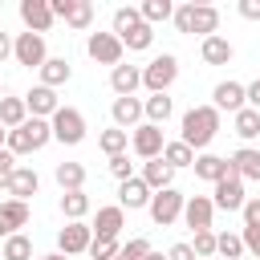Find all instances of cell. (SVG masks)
I'll return each instance as SVG.
<instances>
[{
  "instance_id": "cell-1",
  "label": "cell",
  "mask_w": 260,
  "mask_h": 260,
  "mask_svg": "<svg viewBox=\"0 0 260 260\" xmlns=\"http://www.w3.org/2000/svg\"><path fill=\"white\" fill-rule=\"evenodd\" d=\"M215 134H219V110H215V106H191V110L183 114V138H179L183 146L207 150Z\"/></svg>"
},
{
  "instance_id": "cell-2",
  "label": "cell",
  "mask_w": 260,
  "mask_h": 260,
  "mask_svg": "<svg viewBox=\"0 0 260 260\" xmlns=\"http://www.w3.org/2000/svg\"><path fill=\"white\" fill-rule=\"evenodd\" d=\"M114 37H118L122 49H130V53H142V49L154 45V28L138 16V8H118V12H114Z\"/></svg>"
},
{
  "instance_id": "cell-3",
  "label": "cell",
  "mask_w": 260,
  "mask_h": 260,
  "mask_svg": "<svg viewBox=\"0 0 260 260\" xmlns=\"http://www.w3.org/2000/svg\"><path fill=\"white\" fill-rule=\"evenodd\" d=\"M175 28L179 32H199V37H215V28H219V8H211V4H179L175 8Z\"/></svg>"
},
{
  "instance_id": "cell-4",
  "label": "cell",
  "mask_w": 260,
  "mask_h": 260,
  "mask_svg": "<svg viewBox=\"0 0 260 260\" xmlns=\"http://www.w3.org/2000/svg\"><path fill=\"white\" fill-rule=\"evenodd\" d=\"M175 77H179V57H175V53H158V57L142 69V85H146L150 93H167V89L175 85Z\"/></svg>"
},
{
  "instance_id": "cell-5",
  "label": "cell",
  "mask_w": 260,
  "mask_h": 260,
  "mask_svg": "<svg viewBox=\"0 0 260 260\" xmlns=\"http://www.w3.org/2000/svg\"><path fill=\"white\" fill-rule=\"evenodd\" d=\"M49 130H53V138H57V142H65V146H77V142L85 138V118H81V110H73V106H61V110L49 118Z\"/></svg>"
},
{
  "instance_id": "cell-6",
  "label": "cell",
  "mask_w": 260,
  "mask_h": 260,
  "mask_svg": "<svg viewBox=\"0 0 260 260\" xmlns=\"http://www.w3.org/2000/svg\"><path fill=\"white\" fill-rule=\"evenodd\" d=\"M183 203H187V195H179L175 187H167V191H154V195H150V207H146V211H150V219H154L158 228H171V223L183 215Z\"/></svg>"
},
{
  "instance_id": "cell-7",
  "label": "cell",
  "mask_w": 260,
  "mask_h": 260,
  "mask_svg": "<svg viewBox=\"0 0 260 260\" xmlns=\"http://www.w3.org/2000/svg\"><path fill=\"white\" fill-rule=\"evenodd\" d=\"M49 8H53V20H65L77 32H85L93 24V4L89 0H49Z\"/></svg>"
},
{
  "instance_id": "cell-8",
  "label": "cell",
  "mask_w": 260,
  "mask_h": 260,
  "mask_svg": "<svg viewBox=\"0 0 260 260\" xmlns=\"http://www.w3.org/2000/svg\"><path fill=\"white\" fill-rule=\"evenodd\" d=\"M12 57H16V65H24V69H41V65L49 61L45 37H37V32H20V37L12 41Z\"/></svg>"
},
{
  "instance_id": "cell-9",
  "label": "cell",
  "mask_w": 260,
  "mask_h": 260,
  "mask_svg": "<svg viewBox=\"0 0 260 260\" xmlns=\"http://www.w3.org/2000/svg\"><path fill=\"white\" fill-rule=\"evenodd\" d=\"M211 187H215V191H211V203H215L219 211H240L244 199H248V195H244V179H240L236 171H228V175H223L219 183H211Z\"/></svg>"
},
{
  "instance_id": "cell-10",
  "label": "cell",
  "mask_w": 260,
  "mask_h": 260,
  "mask_svg": "<svg viewBox=\"0 0 260 260\" xmlns=\"http://www.w3.org/2000/svg\"><path fill=\"white\" fill-rule=\"evenodd\" d=\"M130 146H134V154H138V158H146V162H150V158H158V154H162V146H167V142H162V126L138 122V126L130 130Z\"/></svg>"
},
{
  "instance_id": "cell-11",
  "label": "cell",
  "mask_w": 260,
  "mask_h": 260,
  "mask_svg": "<svg viewBox=\"0 0 260 260\" xmlns=\"http://www.w3.org/2000/svg\"><path fill=\"white\" fill-rule=\"evenodd\" d=\"M89 240H93L89 223L85 219H73V223H65L57 232V252L61 256H81V252H89Z\"/></svg>"
},
{
  "instance_id": "cell-12",
  "label": "cell",
  "mask_w": 260,
  "mask_h": 260,
  "mask_svg": "<svg viewBox=\"0 0 260 260\" xmlns=\"http://www.w3.org/2000/svg\"><path fill=\"white\" fill-rule=\"evenodd\" d=\"M85 53L98 61V65H122V41L114 37V32H89V41H85Z\"/></svg>"
},
{
  "instance_id": "cell-13",
  "label": "cell",
  "mask_w": 260,
  "mask_h": 260,
  "mask_svg": "<svg viewBox=\"0 0 260 260\" xmlns=\"http://www.w3.org/2000/svg\"><path fill=\"white\" fill-rule=\"evenodd\" d=\"M211 219H215L211 195H191V199L183 203V223H187L191 232H211Z\"/></svg>"
},
{
  "instance_id": "cell-14",
  "label": "cell",
  "mask_w": 260,
  "mask_h": 260,
  "mask_svg": "<svg viewBox=\"0 0 260 260\" xmlns=\"http://www.w3.org/2000/svg\"><path fill=\"white\" fill-rule=\"evenodd\" d=\"M20 20H24L28 32L45 37V32L53 28V8H49V0H20Z\"/></svg>"
},
{
  "instance_id": "cell-15",
  "label": "cell",
  "mask_w": 260,
  "mask_h": 260,
  "mask_svg": "<svg viewBox=\"0 0 260 260\" xmlns=\"http://www.w3.org/2000/svg\"><path fill=\"white\" fill-rule=\"evenodd\" d=\"M12 199H20V203H28L37 191H41V175L32 171V167H24V162H16V171H12V179H8V187H4Z\"/></svg>"
},
{
  "instance_id": "cell-16",
  "label": "cell",
  "mask_w": 260,
  "mask_h": 260,
  "mask_svg": "<svg viewBox=\"0 0 260 260\" xmlns=\"http://www.w3.org/2000/svg\"><path fill=\"white\" fill-rule=\"evenodd\" d=\"M24 106H28V114L32 118H53L57 110H61V102H57V89H49V85H32L28 93H24Z\"/></svg>"
},
{
  "instance_id": "cell-17",
  "label": "cell",
  "mask_w": 260,
  "mask_h": 260,
  "mask_svg": "<svg viewBox=\"0 0 260 260\" xmlns=\"http://www.w3.org/2000/svg\"><path fill=\"white\" fill-rule=\"evenodd\" d=\"M122 223H126V211L114 203V207H98V215H93V223H89V232L98 236V240H118V232H122Z\"/></svg>"
},
{
  "instance_id": "cell-18",
  "label": "cell",
  "mask_w": 260,
  "mask_h": 260,
  "mask_svg": "<svg viewBox=\"0 0 260 260\" xmlns=\"http://www.w3.org/2000/svg\"><path fill=\"white\" fill-rule=\"evenodd\" d=\"M211 106L215 110H228V114H240L248 102H244V85L240 81H219L215 89H211Z\"/></svg>"
},
{
  "instance_id": "cell-19",
  "label": "cell",
  "mask_w": 260,
  "mask_h": 260,
  "mask_svg": "<svg viewBox=\"0 0 260 260\" xmlns=\"http://www.w3.org/2000/svg\"><path fill=\"white\" fill-rule=\"evenodd\" d=\"M150 195H154V191H150V187H146V183L134 175V179H126V183L118 187V207H122V211H126V207H130V211L150 207Z\"/></svg>"
},
{
  "instance_id": "cell-20",
  "label": "cell",
  "mask_w": 260,
  "mask_h": 260,
  "mask_svg": "<svg viewBox=\"0 0 260 260\" xmlns=\"http://www.w3.org/2000/svg\"><path fill=\"white\" fill-rule=\"evenodd\" d=\"M142 85V69L138 65H114L110 69V89L118 98H134V89Z\"/></svg>"
},
{
  "instance_id": "cell-21",
  "label": "cell",
  "mask_w": 260,
  "mask_h": 260,
  "mask_svg": "<svg viewBox=\"0 0 260 260\" xmlns=\"http://www.w3.org/2000/svg\"><path fill=\"white\" fill-rule=\"evenodd\" d=\"M199 57L207 61V65H228L232 57H236V49H232V41L228 37H203V45H199Z\"/></svg>"
},
{
  "instance_id": "cell-22",
  "label": "cell",
  "mask_w": 260,
  "mask_h": 260,
  "mask_svg": "<svg viewBox=\"0 0 260 260\" xmlns=\"http://www.w3.org/2000/svg\"><path fill=\"white\" fill-rule=\"evenodd\" d=\"M195 179H203V183H219L228 171H232V162L228 158H219V154H195Z\"/></svg>"
},
{
  "instance_id": "cell-23",
  "label": "cell",
  "mask_w": 260,
  "mask_h": 260,
  "mask_svg": "<svg viewBox=\"0 0 260 260\" xmlns=\"http://www.w3.org/2000/svg\"><path fill=\"white\" fill-rule=\"evenodd\" d=\"M228 162H232V171H236L240 179L260 183V150H256V146H240V150H236Z\"/></svg>"
},
{
  "instance_id": "cell-24",
  "label": "cell",
  "mask_w": 260,
  "mask_h": 260,
  "mask_svg": "<svg viewBox=\"0 0 260 260\" xmlns=\"http://www.w3.org/2000/svg\"><path fill=\"white\" fill-rule=\"evenodd\" d=\"M138 118H142V102L138 98H114V126L118 130H134L138 126Z\"/></svg>"
},
{
  "instance_id": "cell-25",
  "label": "cell",
  "mask_w": 260,
  "mask_h": 260,
  "mask_svg": "<svg viewBox=\"0 0 260 260\" xmlns=\"http://www.w3.org/2000/svg\"><path fill=\"white\" fill-rule=\"evenodd\" d=\"M37 73H41V85L57 89V85H65V81L73 77V65H69L65 57H49V61H45V65H41Z\"/></svg>"
},
{
  "instance_id": "cell-26",
  "label": "cell",
  "mask_w": 260,
  "mask_h": 260,
  "mask_svg": "<svg viewBox=\"0 0 260 260\" xmlns=\"http://www.w3.org/2000/svg\"><path fill=\"white\" fill-rule=\"evenodd\" d=\"M150 191H167L171 187V179H175V171L162 162V158H150V162H142V175H138Z\"/></svg>"
},
{
  "instance_id": "cell-27",
  "label": "cell",
  "mask_w": 260,
  "mask_h": 260,
  "mask_svg": "<svg viewBox=\"0 0 260 260\" xmlns=\"http://www.w3.org/2000/svg\"><path fill=\"white\" fill-rule=\"evenodd\" d=\"M24 122H28L24 98H0V126H4V130H16V126H24Z\"/></svg>"
},
{
  "instance_id": "cell-28",
  "label": "cell",
  "mask_w": 260,
  "mask_h": 260,
  "mask_svg": "<svg viewBox=\"0 0 260 260\" xmlns=\"http://www.w3.org/2000/svg\"><path fill=\"white\" fill-rule=\"evenodd\" d=\"M53 179L61 183V191H85V167L81 162H57Z\"/></svg>"
},
{
  "instance_id": "cell-29",
  "label": "cell",
  "mask_w": 260,
  "mask_h": 260,
  "mask_svg": "<svg viewBox=\"0 0 260 260\" xmlns=\"http://www.w3.org/2000/svg\"><path fill=\"white\" fill-rule=\"evenodd\" d=\"M0 219H4L8 236L20 232V228L28 223V203H20V199H4V203H0Z\"/></svg>"
},
{
  "instance_id": "cell-30",
  "label": "cell",
  "mask_w": 260,
  "mask_h": 260,
  "mask_svg": "<svg viewBox=\"0 0 260 260\" xmlns=\"http://www.w3.org/2000/svg\"><path fill=\"white\" fill-rule=\"evenodd\" d=\"M171 110H175V106H171V98H167V93H150V98L142 102V114H146V122H150V126H162V122L171 118Z\"/></svg>"
},
{
  "instance_id": "cell-31",
  "label": "cell",
  "mask_w": 260,
  "mask_h": 260,
  "mask_svg": "<svg viewBox=\"0 0 260 260\" xmlns=\"http://www.w3.org/2000/svg\"><path fill=\"white\" fill-rule=\"evenodd\" d=\"M61 215L73 223V219H85L89 215V195L85 191H65L61 195Z\"/></svg>"
},
{
  "instance_id": "cell-32",
  "label": "cell",
  "mask_w": 260,
  "mask_h": 260,
  "mask_svg": "<svg viewBox=\"0 0 260 260\" xmlns=\"http://www.w3.org/2000/svg\"><path fill=\"white\" fill-rule=\"evenodd\" d=\"M0 256H4V260H32V240H28L24 232H12V236L4 240V248H0Z\"/></svg>"
},
{
  "instance_id": "cell-33",
  "label": "cell",
  "mask_w": 260,
  "mask_h": 260,
  "mask_svg": "<svg viewBox=\"0 0 260 260\" xmlns=\"http://www.w3.org/2000/svg\"><path fill=\"white\" fill-rule=\"evenodd\" d=\"M158 158H162L171 171H179V167H191V162H195V150H191V146H183V142H167Z\"/></svg>"
},
{
  "instance_id": "cell-34",
  "label": "cell",
  "mask_w": 260,
  "mask_h": 260,
  "mask_svg": "<svg viewBox=\"0 0 260 260\" xmlns=\"http://www.w3.org/2000/svg\"><path fill=\"white\" fill-rule=\"evenodd\" d=\"M232 126H236V134H240V138H244V142H252V138H256V134H260V114H256V110H248V106H244V110H240V114H232Z\"/></svg>"
},
{
  "instance_id": "cell-35",
  "label": "cell",
  "mask_w": 260,
  "mask_h": 260,
  "mask_svg": "<svg viewBox=\"0 0 260 260\" xmlns=\"http://www.w3.org/2000/svg\"><path fill=\"white\" fill-rule=\"evenodd\" d=\"M138 16H142L146 24H158V20H171V16H175V4H171V0H142V8H138Z\"/></svg>"
},
{
  "instance_id": "cell-36",
  "label": "cell",
  "mask_w": 260,
  "mask_h": 260,
  "mask_svg": "<svg viewBox=\"0 0 260 260\" xmlns=\"http://www.w3.org/2000/svg\"><path fill=\"white\" fill-rule=\"evenodd\" d=\"M98 146H102L110 158H114V154H126V146H130V134H126V130H118V126H114V130H102Z\"/></svg>"
},
{
  "instance_id": "cell-37",
  "label": "cell",
  "mask_w": 260,
  "mask_h": 260,
  "mask_svg": "<svg viewBox=\"0 0 260 260\" xmlns=\"http://www.w3.org/2000/svg\"><path fill=\"white\" fill-rule=\"evenodd\" d=\"M215 256H223V260H240V256H244V240L232 236V232L215 236Z\"/></svg>"
},
{
  "instance_id": "cell-38",
  "label": "cell",
  "mask_w": 260,
  "mask_h": 260,
  "mask_svg": "<svg viewBox=\"0 0 260 260\" xmlns=\"http://www.w3.org/2000/svg\"><path fill=\"white\" fill-rule=\"evenodd\" d=\"M191 252H195V260H215V232H195Z\"/></svg>"
},
{
  "instance_id": "cell-39",
  "label": "cell",
  "mask_w": 260,
  "mask_h": 260,
  "mask_svg": "<svg viewBox=\"0 0 260 260\" xmlns=\"http://www.w3.org/2000/svg\"><path fill=\"white\" fill-rule=\"evenodd\" d=\"M118 248H122L118 240H98V236H93L85 256H89V260H114V256H118Z\"/></svg>"
},
{
  "instance_id": "cell-40",
  "label": "cell",
  "mask_w": 260,
  "mask_h": 260,
  "mask_svg": "<svg viewBox=\"0 0 260 260\" xmlns=\"http://www.w3.org/2000/svg\"><path fill=\"white\" fill-rule=\"evenodd\" d=\"M110 175H114L118 183L134 179V162H130V154H114V158H110Z\"/></svg>"
},
{
  "instance_id": "cell-41",
  "label": "cell",
  "mask_w": 260,
  "mask_h": 260,
  "mask_svg": "<svg viewBox=\"0 0 260 260\" xmlns=\"http://www.w3.org/2000/svg\"><path fill=\"white\" fill-rule=\"evenodd\" d=\"M240 215H244V228H260V195L256 199H244Z\"/></svg>"
},
{
  "instance_id": "cell-42",
  "label": "cell",
  "mask_w": 260,
  "mask_h": 260,
  "mask_svg": "<svg viewBox=\"0 0 260 260\" xmlns=\"http://www.w3.org/2000/svg\"><path fill=\"white\" fill-rule=\"evenodd\" d=\"M12 171H16V154H8V150H0V187H8V179H12Z\"/></svg>"
},
{
  "instance_id": "cell-43",
  "label": "cell",
  "mask_w": 260,
  "mask_h": 260,
  "mask_svg": "<svg viewBox=\"0 0 260 260\" xmlns=\"http://www.w3.org/2000/svg\"><path fill=\"white\" fill-rule=\"evenodd\" d=\"M244 252H252V256H260V228H244Z\"/></svg>"
},
{
  "instance_id": "cell-44",
  "label": "cell",
  "mask_w": 260,
  "mask_h": 260,
  "mask_svg": "<svg viewBox=\"0 0 260 260\" xmlns=\"http://www.w3.org/2000/svg\"><path fill=\"white\" fill-rule=\"evenodd\" d=\"M236 12H240L244 20H260V0H240Z\"/></svg>"
},
{
  "instance_id": "cell-45",
  "label": "cell",
  "mask_w": 260,
  "mask_h": 260,
  "mask_svg": "<svg viewBox=\"0 0 260 260\" xmlns=\"http://www.w3.org/2000/svg\"><path fill=\"white\" fill-rule=\"evenodd\" d=\"M244 102H248V110L260 114V77H256L252 85H244Z\"/></svg>"
},
{
  "instance_id": "cell-46",
  "label": "cell",
  "mask_w": 260,
  "mask_h": 260,
  "mask_svg": "<svg viewBox=\"0 0 260 260\" xmlns=\"http://www.w3.org/2000/svg\"><path fill=\"white\" fill-rule=\"evenodd\" d=\"M167 260H195V252H191V244H171Z\"/></svg>"
},
{
  "instance_id": "cell-47",
  "label": "cell",
  "mask_w": 260,
  "mask_h": 260,
  "mask_svg": "<svg viewBox=\"0 0 260 260\" xmlns=\"http://www.w3.org/2000/svg\"><path fill=\"white\" fill-rule=\"evenodd\" d=\"M8 57H12V37H8V32H0V65H4Z\"/></svg>"
},
{
  "instance_id": "cell-48",
  "label": "cell",
  "mask_w": 260,
  "mask_h": 260,
  "mask_svg": "<svg viewBox=\"0 0 260 260\" xmlns=\"http://www.w3.org/2000/svg\"><path fill=\"white\" fill-rule=\"evenodd\" d=\"M142 260H167V256H162V252H146Z\"/></svg>"
},
{
  "instance_id": "cell-49",
  "label": "cell",
  "mask_w": 260,
  "mask_h": 260,
  "mask_svg": "<svg viewBox=\"0 0 260 260\" xmlns=\"http://www.w3.org/2000/svg\"><path fill=\"white\" fill-rule=\"evenodd\" d=\"M41 260H69V256H61V252H49V256H41Z\"/></svg>"
},
{
  "instance_id": "cell-50",
  "label": "cell",
  "mask_w": 260,
  "mask_h": 260,
  "mask_svg": "<svg viewBox=\"0 0 260 260\" xmlns=\"http://www.w3.org/2000/svg\"><path fill=\"white\" fill-rule=\"evenodd\" d=\"M4 142H8V130H4V126H0V150H4Z\"/></svg>"
},
{
  "instance_id": "cell-51",
  "label": "cell",
  "mask_w": 260,
  "mask_h": 260,
  "mask_svg": "<svg viewBox=\"0 0 260 260\" xmlns=\"http://www.w3.org/2000/svg\"><path fill=\"white\" fill-rule=\"evenodd\" d=\"M0 240H8V228H4V219H0Z\"/></svg>"
},
{
  "instance_id": "cell-52",
  "label": "cell",
  "mask_w": 260,
  "mask_h": 260,
  "mask_svg": "<svg viewBox=\"0 0 260 260\" xmlns=\"http://www.w3.org/2000/svg\"><path fill=\"white\" fill-rule=\"evenodd\" d=\"M0 98H4V93H0Z\"/></svg>"
}]
</instances>
